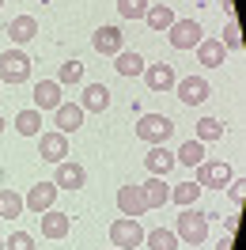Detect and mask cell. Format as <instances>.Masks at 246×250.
Returning <instances> with one entry per match:
<instances>
[{
	"label": "cell",
	"instance_id": "cell-19",
	"mask_svg": "<svg viewBox=\"0 0 246 250\" xmlns=\"http://www.w3.org/2000/svg\"><path fill=\"white\" fill-rule=\"evenodd\" d=\"M68 231H72V220L64 216V212H57V208H46V212H42V235H46V239H64Z\"/></svg>",
	"mask_w": 246,
	"mask_h": 250
},
{
	"label": "cell",
	"instance_id": "cell-39",
	"mask_svg": "<svg viewBox=\"0 0 246 250\" xmlns=\"http://www.w3.org/2000/svg\"><path fill=\"white\" fill-rule=\"evenodd\" d=\"M0 8H4V0H0Z\"/></svg>",
	"mask_w": 246,
	"mask_h": 250
},
{
	"label": "cell",
	"instance_id": "cell-26",
	"mask_svg": "<svg viewBox=\"0 0 246 250\" xmlns=\"http://www.w3.org/2000/svg\"><path fill=\"white\" fill-rule=\"evenodd\" d=\"M174 163H182V167H197L205 163V144L201 141H185L178 152H174Z\"/></svg>",
	"mask_w": 246,
	"mask_h": 250
},
{
	"label": "cell",
	"instance_id": "cell-14",
	"mask_svg": "<svg viewBox=\"0 0 246 250\" xmlns=\"http://www.w3.org/2000/svg\"><path fill=\"white\" fill-rule=\"evenodd\" d=\"M118 208H122V216H144L148 212V201H144V189L140 186H122L118 189Z\"/></svg>",
	"mask_w": 246,
	"mask_h": 250
},
{
	"label": "cell",
	"instance_id": "cell-30",
	"mask_svg": "<svg viewBox=\"0 0 246 250\" xmlns=\"http://www.w3.org/2000/svg\"><path fill=\"white\" fill-rule=\"evenodd\" d=\"M80 80H83V64L80 61H64L61 72H57V83H61V87H72V83H80Z\"/></svg>",
	"mask_w": 246,
	"mask_h": 250
},
{
	"label": "cell",
	"instance_id": "cell-32",
	"mask_svg": "<svg viewBox=\"0 0 246 250\" xmlns=\"http://www.w3.org/2000/svg\"><path fill=\"white\" fill-rule=\"evenodd\" d=\"M220 46L224 49H243V31H239V23L227 19V27H224V38H220Z\"/></svg>",
	"mask_w": 246,
	"mask_h": 250
},
{
	"label": "cell",
	"instance_id": "cell-23",
	"mask_svg": "<svg viewBox=\"0 0 246 250\" xmlns=\"http://www.w3.org/2000/svg\"><path fill=\"white\" fill-rule=\"evenodd\" d=\"M144 23H148L152 31H170V23H174V8H170V4H148Z\"/></svg>",
	"mask_w": 246,
	"mask_h": 250
},
{
	"label": "cell",
	"instance_id": "cell-3",
	"mask_svg": "<svg viewBox=\"0 0 246 250\" xmlns=\"http://www.w3.org/2000/svg\"><path fill=\"white\" fill-rule=\"evenodd\" d=\"M144 228H140V220L133 216H122V220H114L110 224V247H118V250H137L140 243H144Z\"/></svg>",
	"mask_w": 246,
	"mask_h": 250
},
{
	"label": "cell",
	"instance_id": "cell-9",
	"mask_svg": "<svg viewBox=\"0 0 246 250\" xmlns=\"http://www.w3.org/2000/svg\"><path fill=\"white\" fill-rule=\"evenodd\" d=\"M91 46H95V53H102V57L122 53V49H125V34H122V27H99V31L91 34Z\"/></svg>",
	"mask_w": 246,
	"mask_h": 250
},
{
	"label": "cell",
	"instance_id": "cell-6",
	"mask_svg": "<svg viewBox=\"0 0 246 250\" xmlns=\"http://www.w3.org/2000/svg\"><path fill=\"white\" fill-rule=\"evenodd\" d=\"M174 91H178V99H182L185 106H201L212 95V87H208L205 76H182V80H174Z\"/></svg>",
	"mask_w": 246,
	"mask_h": 250
},
{
	"label": "cell",
	"instance_id": "cell-4",
	"mask_svg": "<svg viewBox=\"0 0 246 250\" xmlns=\"http://www.w3.org/2000/svg\"><path fill=\"white\" fill-rule=\"evenodd\" d=\"M174 133V125H170V118H163V114H140L137 118V137L144 144H163Z\"/></svg>",
	"mask_w": 246,
	"mask_h": 250
},
{
	"label": "cell",
	"instance_id": "cell-24",
	"mask_svg": "<svg viewBox=\"0 0 246 250\" xmlns=\"http://www.w3.org/2000/svg\"><path fill=\"white\" fill-rule=\"evenodd\" d=\"M201 193H205V189H201L197 182H178V186H170V197H167V201H174L178 208H189V205H197Z\"/></svg>",
	"mask_w": 246,
	"mask_h": 250
},
{
	"label": "cell",
	"instance_id": "cell-13",
	"mask_svg": "<svg viewBox=\"0 0 246 250\" xmlns=\"http://www.w3.org/2000/svg\"><path fill=\"white\" fill-rule=\"evenodd\" d=\"M144 167H148V174H155V178H167L178 163H174V152L170 148H163V144H152V152L144 156Z\"/></svg>",
	"mask_w": 246,
	"mask_h": 250
},
{
	"label": "cell",
	"instance_id": "cell-20",
	"mask_svg": "<svg viewBox=\"0 0 246 250\" xmlns=\"http://www.w3.org/2000/svg\"><path fill=\"white\" fill-rule=\"evenodd\" d=\"M144 201H148V208H163L170 197V186H167V178H155V174H148V182H144Z\"/></svg>",
	"mask_w": 246,
	"mask_h": 250
},
{
	"label": "cell",
	"instance_id": "cell-15",
	"mask_svg": "<svg viewBox=\"0 0 246 250\" xmlns=\"http://www.w3.org/2000/svg\"><path fill=\"white\" fill-rule=\"evenodd\" d=\"M61 91L64 87L57 80H38V83H34V110H57L64 103Z\"/></svg>",
	"mask_w": 246,
	"mask_h": 250
},
{
	"label": "cell",
	"instance_id": "cell-7",
	"mask_svg": "<svg viewBox=\"0 0 246 250\" xmlns=\"http://www.w3.org/2000/svg\"><path fill=\"white\" fill-rule=\"evenodd\" d=\"M227 182H231V167L227 163H220V159H216V163H208V159L197 163V186L201 189H224Z\"/></svg>",
	"mask_w": 246,
	"mask_h": 250
},
{
	"label": "cell",
	"instance_id": "cell-25",
	"mask_svg": "<svg viewBox=\"0 0 246 250\" xmlns=\"http://www.w3.org/2000/svg\"><path fill=\"white\" fill-rule=\"evenodd\" d=\"M23 216V193L0 189V220H19Z\"/></svg>",
	"mask_w": 246,
	"mask_h": 250
},
{
	"label": "cell",
	"instance_id": "cell-27",
	"mask_svg": "<svg viewBox=\"0 0 246 250\" xmlns=\"http://www.w3.org/2000/svg\"><path fill=\"white\" fill-rule=\"evenodd\" d=\"M144 243L152 250H178V235L174 228H152V235H144Z\"/></svg>",
	"mask_w": 246,
	"mask_h": 250
},
{
	"label": "cell",
	"instance_id": "cell-31",
	"mask_svg": "<svg viewBox=\"0 0 246 250\" xmlns=\"http://www.w3.org/2000/svg\"><path fill=\"white\" fill-rule=\"evenodd\" d=\"M118 12H122V19H144L148 0H118Z\"/></svg>",
	"mask_w": 246,
	"mask_h": 250
},
{
	"label": "cell",
	"instance_id": "cell-16",
	"mask_svg": "<svg viewBox=\"0 0 246 250\" xmlns=\"http://www.w3.org/2000/svg\"><path fill=\"white\" fill-rule=\"evenodd\" d=\"M53 122H57V133H76L80 125H83V110H80V103H61V106L53 110Z\"/></svg>",
	"mask_w": 246,
	"mask_h": 250
},
{
	"label": "cell",
	"instance_id": "cell-22",
	"mask_svg": "<svg viewBox=\"0 0 246 250\" xmlns=\"http://www.w3.org/2000/svg\"><path fill=\"white\" fill-rule=\"evenodd\" d=\"M224 57H227V49L220 46V38H201V46H197V61L205 64V68H216V64H224Z\"/></svg>",
	"mask_w": 246,
	"mask_h": 250
},
{
	"label": "cell",
	"instance_id": "cell-1",
	"mask_svg": "<svg viewBox=\"0 0 246 250\" xmlns=\"http://www.w3.org/2000/svg\"><path fill=\"white\" fill-rule=\"evenodd\" d=\"M174 235H178V243H189V247H201L205 239H208V212H201V208H182L178 212V224H174Z\"/></svg>",
	"mask_w": 246,
	"mask_h": 250
},
{
	"label": "cell",
	"instance_id": "cell-33",
	"mask_svg": "<svg viewBox=\"0 0 246 250\" xmlns=\"http://www.w3.org/2000/svg\"><path fill=\"white\" fill-rule=\"evenodd\" d=\"M4 250H34L31 231H12L8 239H4Z\"/></svg>",
	"mask_w": 246,
	"mask_h": 250
},
{
	"label": "cell",
	"instance_id": "cell-12",
	"mask_svg": "<svg viewBox=\"0 0 246 250\" xmlns=\"http://www.w3.org/2000/svg\"><path fill=\"white\" fill-rule=\"evenodd\" d=\"M140 76H144V83H148V91H170V87H174V68H170V64H163V61H155V64H144V72H140Z\"/></svg>",
	"mask_w": 246,
	"mask_h": 250
},
{
	"label": "cell",
	"instance_id": "cell-35",
	"mask_svg": "<svg viewBox=\"0 0 246 250\" xmlns=\"http://www.w3.org/2000/svg\"><path fill=\"white\" fill-rule=\"evenodd\" d=\"M216 250H231V235H227V239H220V243H216Z\"/></svg>",
	"mask_w": 246,
	"mask_h": 250
},
{
	"label": "cell",
	"instance_id": "cell-17",
	"mask_svg": "<svg viewBox=\"0 0 246 250\" xmlns=\"http://www.w3.org/2000/svg\"><path fill=\"white\" fill-rule=\"evenodd\" d=\"M34 34H38V19L34 16H16L12 23H8V38L19 46H27V42H34Z\"/></svg>",
	"mask_w": 246,
	"mask_h": 250
},
{
	"label": "cell",
	"instance_id": "cell-10",
	"mask_svg": "<svg viewBox=\"0 0 246 250\" xmlns=\"http://www.w3.org/2000/svg\"><path fill=\"white\" fill-rule=\"evenodd\" d=\"M53 186H57V189H83V186H87V171H83L80 163H72V159H64V163H57Z\"/></svg>",
	"mask_w": 246,
	"mask_h": 250
},
{
	"label": "cell",
	"instance_id": "cell-36",
	"mask_svg": "<svg viewBox=\"0 0 246 250\" xmlns=\"http://www.w3.org/2000/svg\"><path fill=\"white\" fill-rule=\"evenodd\" d=\"M0 133H4V118H0Z\"/></svg>",
	"mask_w": 246,
	"mask_h": 250
},
{
	"label": "cell",
	"instance_id": "cell-37",
	"mask_svg": "<svg viewBox=\"0 0 246 250\" xmlns=\"http://www.w3.org/2000/svg\"><path fill=\"white\" fill-rule=\"evenodd\" d=\"M0 250H4V239H0Z\"/></svg>",
	"mask_w": 246,
	"mask_h": 250
},
{
	"label": "cell",
	"instance_id": "cell-18",
	"mask_svg": "<svg viewBox=\"0 0 246 250\" xmlns=\"http://www.w3.org/2000/svg\"><path fill=\"white\" fill-rule=\"evenodd\" d=\"M106 106H110L106 83H91V87H83V99H80V110H83V114H102Z\"/></svg>",
	"mask_w": 246,
	"mask_h": 250
},
{
	"label": "cell",
	"instance_id": "cell-29",
	"mask_svg": "<svg viewBox=\"0 0 246 250\" xmlns=\"http://www.w3.org/2000/svg\"><path fill=\"white\" fill-rule=\"evenodd\" d=\"M224 137V125L216 122V118H201L197 122V141L201 144H212V141H220Z\"/></svg>",
	"mask_w": 246,
	"mask_h": 250
},
{
	"label": "cell",
	"instance_id": "cell-11",
	"mask_svg": "<svg viewBox=\"0 0 246 250\" xmlns=\"http://www.w3.org/2000/svg\"><path fill=\"white\" fill-rule=\"evenodd\" d=\"M53 201H57V186H53V182H34V186L27 189V197H23V208L46 212V208H53Z\"/></svg>",
	"mask_w": 246,
	"mask_h": 250
},
{
	"label": "cell",
	"instance_id": "cell-21",
	"mask_svg": "<svg viewBox=\"0 0 246 250\" xmlns=\"http://www.w3.org/2000/svg\"><path fill=\"white\" fill-rule=\"evenodd\" d=\"M144 57L140 53H133V49H122V53H114V72L118 76H140L144 72Z\"/></svg>",
	"mask_w": 246,
	"mask_h": 250
},
{
	"label": "cell",
	"instance_id": "cell-38",
	"mask_svg": "<svg viewBox=\"0 0 246 250\" xmlns=\"http://www.w3.org/2000/svg\"><path fill=\"white\" fill-rule=\"evenodd\" d=\"M106 250H118V247H106Z\"/></svg>",
	"mask_w": 246,
	"mask_h": 250
},
{
	"label": "cell",
	"instance_id": "cell-5",
	"mask_svg": "<svg viewBox=\"0 0 246 250\" xmlns=\"http://www.w3.org/2000/svg\"><path fill=\"white\" fill-rule=\"evenodd\" d=\"M201 38H205V31H201L197 19H174L170 23V46L174 49H197Z\"/></svg>",
	"mask_w": 246,
	"mask_h": 250
},
{
	"label": "cell",
	"instance_id": "cell-2",
	"mask_svg": "<svg viewBox=\"0 0 246 250\" xmlns=\"http://www.w3.org/2000/svg\"><path fill=\"white\" fill-rule=\"evenodd\" d=\"M31 68H34V61L27 49H4L0 53V83H27Z\"/></svg>",
	"mask_w": 246,
	"mask_h": 250
},
{
	"label": "cell",
	"instance_id": "cell-34",
	"mask_svg": "<svg viewBox=\"0 0 246 250\" xmlns=\"http://www.w3.org/2000/svg\"><path fill=\"white\" fill-rule=\"evenodd\" d=\"M227 197L243 208V205H246V182H235V178H231V182H227Z\"/></svg>",
	"mask_w": 246,
	"mask_h": 250
},
{
	"label": "cell",
	"instance_id": "cell-28",
	"mask_svg": "<svg viewBox=\"0 0 246 250\" xmlns=\"http://www.w3.org/2000/svg\"><path fill=\"white\" fill-rule=\"evenodd\" d=\"M16 129L23 133V137H34V133H42V110H19Z\"/></svg>",
	"mask_w": 246,
	"mask_h": 250
},
{
	"label": "cell",
	"instance_id": "cell-8",
	"mask_svg": "<svg viewBox=\"0 0 246 250\" xmlns=\"http://www.w3.org/2000/svg\"><path fill=\"white\" fill-rule=\"evenodd\" d=\"M38 156L46 159V163H53V167L64 163V156H68V137L57 133V129H53V133H42V137H38Z\"/></svg>",
	"mask_w": 246,
	"mask_h": 250
}]
</instances>
